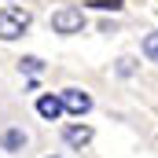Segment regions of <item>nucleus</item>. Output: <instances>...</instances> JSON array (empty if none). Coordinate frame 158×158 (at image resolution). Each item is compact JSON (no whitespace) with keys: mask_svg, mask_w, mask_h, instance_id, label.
<instances>
[{"mask_svg":"<svg viewBox=\"0 0 158 158\" xmlns=\"http://www.w3.org/2000/svg\"><path fill=\"white\" fill-rule=\"evenodd\" d=\"M30 11H22V7H4L0 11V40H15L22 37L26 30H30Z\"/></svg>","mask_w":158,"mask_h":158,"instance_id":"1","label":"nucleus"},{"mask_svg":"<svg viewBox=\"0 0 158 158\" xmlns=\"http://www.w3.org/2000/svg\"><path fill=\"white\" fill-rule=\"evenodd\" d=\"M52 30L63 33V37L81 33V30H85V15H81V7H59V11L52 15Z\"/></svg>","mask_w":158,"mask_h":158,"instance_id":"2","label":"nucleus"},{"mask_svg":"<svg viewBox=\"0 0 158 158\" xmlns=\"http://www.w3.org/2000/svg\"><path fill=\"white\" fill-rule=\"evenodd\" d=\"M59 96H63L66 114H74V118H85V114L92 110V96H88V92H81V88H63Z\"/></svg>","mask_w":158,"mask_h":158,"instance_id":"3","label":"nucleus"},{"mask_svg":"<svg viewBox=\"0 0 158 158\" xmlns=\"http://www.w3.org/2000/svg\"><path fill=\"white\" fill-rule=\"evenodd\" d=\"M63 96H40L37 99V114L40 118H48V121H55V118H63Z\"/></svg>","mask_w":158,"mask_h":158,"instance_id":"4","label":"nucleus"},{"mask_svg":"<svg viewBox=\"0 0 158 158\" xmlns=\"http://www.w3.org/2000/svg\"><path fill=\"white\" fill-rule=\"evenodd\" d=\"M63 140H66V143H70V147H88V143H92V129H88V125H66V129H63Z\"/></svg>","mask_w":158,"mask_h":158,"instance_id":"5","label":"nucleus"},{"mask_svg":"<svg viewBox=\"0 0 158 158\" xmlns=\"http://www.w3.org/2000/svg\"><path fill=\"white\" fill-rule=\"evenodd\" d=\"M0 147H4V151H11V155H15V151H22V147H26V132H22V129H7V132L0 136Z\"/></svg>","mask_w":158,"mask_h":158,"instance_id":"6","label":"nucleus"},{"mask_svg":"<svg viewBox=\"0 0 158 158\" xmlns=\"http://www.w3.org/2000/svg\"><path fill=\"white\" fill-rule=\"evenodd\" d=\"M140 52H143L151 63H158V33H147V37L140 40Z\"/></svg>","mask_w":158,"mask_h":158,"instance_id":"7","label":"nucleus"},{"mask_svg":"<svg viewBox=\"0 0 158 158\" xmlns=\"http://www.w3.org/2000/svg\"><path fill=\"white\" fill-rule=\"evenodd\" d=\"M88 7H96V11H121L125 0H88Z\"/></svg>","mask_w":158,"mask_h":158,"instance_id":"8","label":"nucleus"},{"mask_svg":"<svg viewBox=\"0 0 158 158\" xmlns=\"http://www.w3.org/2000/svg\"><path fill=\"white\" fill-rule=\"evenodd\" d=\"M19 66H22L26 74H40V66H44V63H40L37 55H22V59H19Z\"/></svg>","mask_w":158,"mask_h":158,"instance_id":"9","label":"nucleus"},{"mask_svg":"<svg viewBox=\"0 0 158 158\" xmlns=\"http://www.w3.org/2000/svg\"><path fill=\"white\" fill-rule=\"evenodd\" d=\"M132 70H136V63H132V59H118V74H121V77H129Z\"/></svg>","mask_w":158,"mask_h":158,"instance_id":"10","label":"nucleus"}]
</instances>
